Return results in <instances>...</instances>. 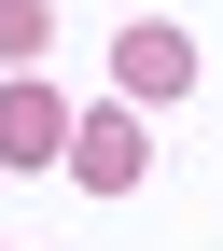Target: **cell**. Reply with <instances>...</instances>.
Instances as JSON below:
<instances>
[{
  "mask_svg": "<svg viewBox=\"0 0 223 251\" xmlns=\"http://www.w3.org/2000/svg\"><path fill=\"white\" fill-rule=\"evenodd\" d=\"M70 140H84V112L56 98L42 70H14V84H0V168H70Z\"/></svg>",
  "mask_w": 223,
  "mask_h": 251,
  "instance_id": "1",
  "label": "cell"
},
{
  "mask_svg": "<svg viewBox=\"0 0 223 251\" xmlns=\"http://www.w3.org/2000/svg\"><path fill=\"white\" fill-rule=\"evenodd\" d=\"M56 42V28H42V0H0V56H14V70H28V56H42Z\"/></svg>",
  "mask_w": 223,
  "mask_h": 251,
  "instance_id": "4",
  "label": "cell"
},
{
  "mask_svg": "<svg viewBox=\"0 0 223 251\" xmlns=\"http://www.w3.org/2000/svg\"><path fill=\"white\" fill-rule=\"evenodd\" d=\"M70 181L125 196V181H140V112H84V140H70Z\"/></svg>",
  "mask_w": 223,
  "mask_h": 251,
  "instance_id": "3",
  "label": "cell"
},
{
  "mask_svg": "<svg viewBox=\"0 0 223 251\" xmlns=\"http://www.w3.org/2000/svg\"><path fill=\"white\" fill-rule=\"evenodd\" d=\"M112 84H125V98H181V84H196V42H181V28H125V42H112Z\"/></svg>",
  "mask_w": 223,
  "mask_h": 251,
  "instance_id": "2",
  "label": "cell"
}]
</instances>
